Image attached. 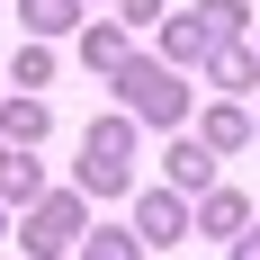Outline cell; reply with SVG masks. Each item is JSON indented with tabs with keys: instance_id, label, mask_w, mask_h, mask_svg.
Instances as JSON below:
<instances>
[{
	"instance_id": "obj_1",
	"label": "cell",
	"mask_w": 260,
	"mask_h": 260,
	"mask_svg": "<svg viewBox=\"0 0 260 260\" xmlns=\"http://www.w3.org/2000/svg\"><path fill=\"white\" fill-rule=\"evenodd\" d=\"M144 234H161V242H171V234H180V207H171V198H153V207H144Z\"/></svg>"
}]
</instances>
